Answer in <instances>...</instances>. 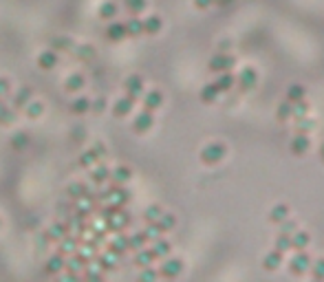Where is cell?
<instances>
[{
  "label": "cell",
  "instance_id": "obj_50",
  "mask_svg": "<svg viewBox=\"0 0 324 282\" xmlns=\"http://www.w3.org/2000/svg\"><path fill=\"white\" fill-rule=\"evenodd\" d=\"M146 271L141 273V280H154V278L159 276V271H154V269H148V267H143Z\"/></svg>",
  "mask_w": 324,
  "mask_h": 282
},
{
  "label": "cell",
  "instance_id": "obj_22",
  "mask_svg": "<svg viewBox=\"0 0 324 282\" xmlns=\"http://www.w3.org/2000/svg\"><path fill=\"white\" fill-rule=\"evenodd\" d=\"M97 161H102L100 152H97L95 148H91V150H86V152H82V157L77 159V166H80V167H91V166H95Z\"/></svg>",
  "mask_w": 324,
  "mask_h": 282
},
{
  "label": "cell",
  "instance_id": "obj_2",
  "mask_svg": "<svg viewBox=\"0 0 324 282\" xmlns=\"http://www.w3.org/2000/svg\"><path fill=\"white\" fill-rule=\"evenodd\" d=\"M225 146L219 144V141H214V144H207L203 150H201V161L205 163V166H214V163L223 161L225 159Z\"/></svg>",
  "mask_w": 324,
  "mask_h": 282
},
{
  "label": "cell",
  "instance_id": "obj_36",
  "mask_svg": "<svg viewBox=\"0 0 324 282\" xmlns=\"http://www.w3.org/2000/svg\"><path fill=\"white\" fill-rule=\"evenodd\" d=\"M68 196H71V199H84L86 194H91V192H88V187L84 185V183H73V185H68Z\"/></svg>",
  "mask_w": 324,
  "mask_h": 282
},
{
  "label": "cell",
  "instance_id": "obj_23",
  "mask_svg": "<svg viewBox=\"0 0 324 282\" xmlns=\"http://www.w3.org/2000/svg\"><path fill=\"white\" fill-rule=\"evenodd\" d=\"M64 267H67V265H64L62 253H57V256H51V258L47 260V267H44V271H47L49 276H55V273H60Z\"/></svg>",
  "mask_w": 324,
  "mask_h": 282
},
{
  "label": "cell",
  "instance_id": "obj_41",
  "mask_svg": "<svg viewBox=\"0 0 324 282\" xmlns=\"http://www.w3.org/2000/svg\"><path fill=\"white\" fill-rule=\"evenodd\" d=\"M146 243H148V240H146L143 232H137V234L128 236V249H141Z\"/></svg>",
  "mask_w": 324,
  "mask_h": 282
},
{
  "label": "cell",
  "instance_id": "obj_16",
  "mask_svg": "<svg viewBox=\"0 0 324 282\" xmlns=\"http://www.w3.org/2000/svg\"><path fill=\"white\" fill-rule=\"evenodd\" d=\"M31 100H34V91H31L29 86H22V88H20V91L14 95V104H11V108L20 110V108H24V106H27Z\"/></svg>",
  "mask_w": 324,
  "mask_h": 282
},
{
  "label": "cell",
  "instance_id": "obj_9",
  "mask_svg": "<svg viewBox=\"0 0 324 282\" xmlns=\"http://www.w3.org/2000/svg\"><path fill=\"white\" fill-rule=\"evenodd\" d=\"M57 62H60V58H57V51H53V49H47V51H42L38 55V66L42 68V71H51V68H55Z\"/></svg>",
  "mask_w": 324,
  "mask_h": 282
},
{
  "label": "cell",
  "instance_id": "obj_34",
  "mask_svg": "<svg viewBox=\"0 0 324 282\" xmlns=\"http://www.w3.org/2000/svg\"><path fill=\"white\" fill-rule=\"evenodd\" d=\"M124 5H126V9H128L133 16H139L143 9H146L148 0H124Z\"/></svg>",
  "mask_w": 324,
  "mask_h": 282
},
{
  "label": "cell",
  "instance_id": "obj_1",
  "mask_svg": "<svg viewBox=\"0 0 324 282\" xmlns=\"http://www.w3.org/2000/svg\"><path fill=\"white\" fill-rule=\"evenodd\" d=\"M234 66H236V60L229 53H214L210 58V62H207L210 73H216V75L223 71H234Z\"/></svg>",
  "mask_w": 324,
  "mask_h": 282
},
{
  "label": "cell",
  "instance_id": "obj_39",
  "mask_svg": "<svg viewBox=\"0 0 324 282\" xmlns=\"http://www.w3.org/2000/svg\"><path fill=\"white\" fill-rule=\"evenodd\" d=\"M16 121V108H11V106H5V108L0 110V124L2 126H9Z\"/></svg>",
  "mask_w": 324,
  "mask_h": 282
},
{
  "label": "cell",
  "instance_id": "obj_13",
  "mask_svg": "<svg viewBox=\"0 0 324 282\" xmlns=\"http://www.w3.org/2000/svg\"><path fill=\"white\" fill-rule=\"evenodd\" d=\"M309 243H311V236L307 234V232L296 230L291 234V249H293V251H305V249L309 247Z\"/></svg>",
  "mask_w": 324,
  "mask_h": 282
},
{
  "label": "cell",
  "instance_id": "obj_24",
  "mask_svg": "<svg viewBox=\"0 0 324 282\" xmlns=\"http://www.w3.org/2000/svg\"><path fill=\"white\" fill-rule=\"evenodd\" d=\"M150 249H153V253H154V258H166V256H168V253H170V249H172V245L170 243H168V240H163L161 238V236H159V238L157 240H153V247H150Z\"/></svg>",
  "mask_w": 324,
  "mask_h": 282
},
{
  "label": "cell",
  "instance_id": "obj_10",
  "mask_svg": "<svg viewBox=\"0 0 324 282\" xmlns=\"http://www.w3.org/2000/svg\"><path fill=\"white\" fill-rule=\"evenodd\" d=\"M214 86L219 88V93H227V91H232V88L236 86V75H234L232 71H223V73H219V77H216V82H214Z\"/></svg>",
  "mask_w": 324,
  "mask_h": 282
},
{
  "label": "cell",
  "instance_id": "obj_26",
  "mask_svg": "<svg viewBox=\"0 0 324 282\" xmlns=\"http://www.w3.org/2000/svg\"><path fill=\"white\" fill-rule=\"evenodd\" d=\"M97 14H100L102 20H113V18H117V5H115L113 0H106V2L100 5Z\"/></svg>",
  "mask_w": 324,
  "mask_h": 282
},
{
  "label": "cell",
  "instance_id": "obj_35",
  "mask_svg": "<svg viewBox=\"0 0 324 282\" xmlns=\"http://www.w3.org/2000/svg\"><path fill=\"white\" fill-rule=\"evenodd\" d=\"M75 51H77L75 53L77 60H82V62H88V60H93V55H95V49H93L91 44H80Z\"/></svg>",
  "mask_w": 324,
  "mask_h": 282
},
{
  "label": "cell",
  "instance_id": "obj_48",
  "mask_svg": "<svg viewBox=\"0 0 324 282\" xmlns=\"http://www.w3.org/2000/svg\"><path fill=\"white\" fill-rule=\"evenodd\" d=\"M91 110L95 113V115H102L106 110V97H97V100L91 101Z\"/></svg>",
  "mask_w": 324,
  "mask_h": 282
},
{
  "label": "cell",
  "instance_id": "obj_43",
  "mask_svg": "<svg viewBox=\"0 0 324 282\" xmlns=\"http://www.w3.org/2000/svg\"><path fill=\"white\" fill-rule=\"evenodd\" d=\"M315 128V121L311 119V117H298V133H311V130Z\"/></svg>",
  "mask_w": 324,
  "mask_h": 282
},
{
  "label": "cell",
  "instance_id": "obj_15",
  "mask_svg": "<svg viewBox=\"0 0 324 282\" xmlns=\"http://www.w3.org/2000/svg\"><path fill=\"white\" fill-rule=\"evenodd\" d=\"M133 106H135V101L130 100V97H121V100H117L115 101V106H113V115L115 117H126V115H130L133 113Z\"/></svg>",
  "mask_w": 324,
  "mask_h": 282
},
{
  "label": "cell",
  "instance_id": "obj_17",
  "mask_svg": "<svg viewBox=\"0 0 324 282\" xmlns=\"http://www.w3.org/2000/svg\"><path fill=\"white\" fill-rule=\"evenodd\" d=\"M163 29V20L159 16H148L143 18V33L146 35H157Z\"/></svg>",
  "mask_w": 324,
  "mask_h": 282
},
{
  "label": "cell",
  "instance_id": "obj_6",
  "mask_svg": "<svg viewBox=\"0 0 324 282\" xmlns=\"http://www.w3.org/2000/svg\"><path fill=\"white\" fill-rule=\"evenodd\" d=\"M311 267V258L307 251H296V256L291 258L289 263V273H293V276H302V273H307Z\"/></svg>",
  "mask_w": 324,
  "mask_h": 282
},
{
  "label": "cell",
  "instance_id": "obj_32",
  "mask_svg": "<svg viewBox=\"0 0 324 282\" xmlns=\"http://www.w3.org/2000/svg\"><path fill=\"white\" fill-rule=\"evenodd\" d=\"M285 218H289V207L287 205H276L272 212H269V220L276 225H280Z\"/></svg>",
  "mask_w": 324,
  "mask_h": 282
},
{
  "label": "cell",
  "instance_id": "obj_5",
  "mask_svg": "<svg viewBox=\"0 0 324 282\" xmlns=\"http://www.w3.org/2000/svg\"><path fill=\"white\" fill-rule=\"evenodd\" d=\"M183 271V260L181 258H163V265L159 267V276L161 278H168V280H172V278H176L179 273Z\"/></svg>",
  "mask_w": 324,
  "mask_h": 282
},
{
  "label": "cell",
  "instance_id": "obj_11",
  "mask_svg": "<svg viewBox=\"0 0 324 282\" xmlns=\"http://www.w3.org/2000/svg\"><path fill=\"white\" fill-rule=\"evenodd\" d=\"M143 97V110H150V113H154L157 108H161L163 106V93L161 91H150L146 93Z\"/></svg>",
  "mask_w": 324,
  "mask_h": 282
},
{
  "label": "cell",
  "instance_id": "obj_44",
  "mask_svg": "<svg viewBox=\"0 0 324 282\" xmlns=\"http://www.w3.org/2000/svg\"><path fill=\"white\" fill-rule=\"evenodd\" d=\"M161 234H163V232L159 230V225H157V223H150V225H148V230H143V236H146V240H148V243L157 240Z\"/></svg>",
  "mask_w": 324,
  "mask_h": 282
},
{
  "label": "cell",
  "instance_id": "obj_42",
  "mask_svg": "<svg viewBox=\"0 0 324 282\" xmlns=\"http://www.w3.org/2000/svg\"><path fill=\"white\" fill-rule=\"evenodd\" d=\"M309 271H311V276H313L315 280H324V258H320V260H315V263H311Z\"/></svg>",
  "mask_w": 324,
  "mask_h": 282
},
{
  "label": "cell",
  "instance_id": "obj_14",
  "mask_svg": "<svg viewBox=\"0 0 324 282\" xmlns=\"http://www.w3.org/2000/svg\"><path fill=\"white\" fill-rule=\"evenodd\" d=\"M106 38H108L110 42H121V40L126 38L124 22H110L108 27H106Z\"/></svg>",
  "mask_w": 324,
  "mask_h": 282
},
{
  "label": "cell",
  "instance_id": "obj_12",
  "mask_svg": "<svg viewBox=\"0 0 324 282\" xmlns=\"http://www.w3.org/2000/svg\"><path fill=\"white\" fill-rule=\"evenodd\" d=\"M130 179H133V170H130L128 166H117L115 170H110V181H113L115 185H124Z\"/></svg>",
  "mask_w": 324,
  "mask_h": 282
},
{
  "label": "cell",
  "instance_id": "obj_31",
  "mask_svg": "<svg viewBox=\"0 0 324 282\" xmlns=\"http://www.w3.org/2000/svg\"><path fill=\"white\" fill-rule=\"evenodd\" d=\"M67 234H68L67 227H64V225H60V223H55V225H51V227H49L47 238H49V243H53V240H62Z\"/></svg>",
  "mask_w": 324,
  "mask_h": 282
},
{
  "label": "cell",
  "instance_id": "obj_20",
  "mask_svg": "<svg viewBox=\"0 0 324 282\" xmlns=\"http://www.w3.org/2000/svg\"><path fill=\"white\" fill-rule=\"evenodd\" d=\"M124 27H126V38H139V35H143L141 18H130L128 22H124Z\"/></svg>",
  "mask_w": 324,
  "mask_h": 282
},
{
  "label": "cell",
  "instance_id": "obj_33",
  "mask_svg": "<svg viewBox=\"0 0 324 282\" xmlns=\"http://www.w3.org/2000/svg\"><path fill=\"white\" fill-rule=\"evenodd\" d=\"M24 113H27L29 119H38V117L44 113V106L40 104V101H29V104L24 106Z\"/></svg>",
  "mask_w": 324,
  "mask_h": 282
},
{
  "label": "cell",
  "instance_id": "obj_18",
  "mask_svg": "<svg viewBox=\"0 0 324 282\" xmlns=\"http://www.w3.org/2000/svg\"><path fill=\"white\" fill-rule=\"evenodd\" d=\"M280 265H282V251H278V249H272V251L262 258V267L267 269V271H276Z\"/></svg>",
  "mask_w": 324,
  "mask_h": 282
},
{
  "label": "cell",
  "instance_id": "obj_4",
  "mask_svg": "<svg viewBox=\"0 0 324 282\" xmlns=\"http://www.w3.org/2000/svg\"><path fill=\"white\" fill-rule=\"evenodd\" d=\"M126 97H130L133 101H137L143 95V77L141 75H128L124 82Z\"/></svg>",
  "mask_w": 324,
  "mask_h": 282
},
{
  "label": "cell",
  "instance_id": "obj_54",
  "mask_svg": "<svg viewBox=\"0 0 324 282\" xmlns=\"http://www.w3.org/2000/svg\"><path fill=\"white\" fill-rule=\"evenodd\" d=\"M234 0H214V5H221V7H225V5H232Z\"/></svg>",
  "mask_w": 324,
  "mask_h": 282
},
{
  "label": "cell",
  "instance_id": "obj_56",
  "mask_svg": "<svg viewBox=\"0 0 324 282\" xmlns=\"http://www.w3.org/2000/svg\"><path fill=\"white\" fill-rule=\"evenodd\" d=\"M5 106H7V104H5V101H2V97H0V110L5 108Z\"/></svg>",
  "mask_w": 324,
  "mask_h": 282
},
{
  "label": "cell",
  "instance_id": "obj_52",
  "mask_svg": "<svg viewBox=\"0 0 324 282\" xmlns=\"http://www.w3.org/2000/svg\"><path fill=\"white\" fill-rule=\"evenodd\" d=\"M7 91H9V80H5V77H0V97L5 95Z\"/></svg>",
  "mask_w": 324,
  "mask_h": 282
},
{
  "label": "cell",
  "instance_id": "obj_21",
  "mask_svg": "<svg viewBox=\"0 0 324 282\" xmlns=\"http://www.w3.org/2000/svg\"><path fill=\"white\" fill-rule=\"evenodd\" d=\"M84 84H86L84 75H82V73H73V75L67 77V82H64V88H67L68 93H75V91H82V88H84Z\"/></svg>",
  "mask_w": 324,
  "mask_h": 282
},
{
  "label": "cell",
  "instance_id": "obj_49",
  "mask_svg": "<svg viewBox=\"0 0 324 282\" xmlns=\"http://www.w3.org/2000/svg\"><path fill=\"white\" fill-rule=\"evenodd\" d=\"M298 227H296V223H293V220H289V218H285L280 223V234H287V236H291L293 234V232H296Z\"/></svg>",
  "mask_w": 324,
  "mask_h": 282
},
{
  "label": "cell",
  "instance_id": "obj_30",
  "mask_svg": "<svg viewBox=\"0 0 324 282\" xmlns=\"http://www.w3.org/2000/svg\"><path fill=\"white\" fill-rule=\"evenodd\" d=\"M305 95H307V91H305V86H300V84H291L289 88H287V101H300V100H305Z\"/></svg>",
  "mask_w": 324,
  "mask_h": 282
},
{
  "label": "cell",
  "instance_id": "obj_29",
  "mask_svg": "<svg viewBox=\"0 0 324 282\" xmlns=\"http://www.w3.org/2000/svg\"><path fill=\"white\" fill-rule=\"evenodd\" d=\"M276 119L278 121H289L293 119V104L291 101H282L276 110Z\"/></svg>",
  "mask_w": 324,
  "mask_h": 282
},
{
  "label": "cell",
  "instance_id": "obj_53",
  "mask_svg": "<svg viewBox=\"0 0 324 282\" xmlns=\"http://www.w3.org/2000/svg\"><path fill=\"white\" fill-rule=\"evenodd\" d=\"M100 267H102V269H113V263H110L108 258H102V260H100Z\"/></svg>",
  "mask_w": 324,
  "mask_h": 282
},
{
  "label": "cell",
  "instance_id": "obj_3",
  "mask_svg": "<svg viewBox=\"0 0 324 282\" xmlns=\"http://www.w3.org/2000/svg\"><path fill=\"white\" fill-rule=\"evenodd\" d=\"M256 84H258V73H256V68H252V66L240 68L239 77H236V86H239L243 93H249L252 88H256Z\"/></svg>",
  "mask_w": 324,
  "mask_h": 282
},
{
  "label": "cell",
  "instance_id": "obj_7",
  "mask_svg": "<svg viewBox=\"0 0 324 282\" xmlns=\"http://www.w3.org/2000/svg\"><path fill=\"white\" fill-rule=\"evenodd\" d=\"M153 124H154L153 113H150V110H141V113L135 117V121H133V130L137 134H143V133H148V130L153 128Z\"/></svg>",
  "mask_w": 324,
  "mask_h": 282
},
{
  "label": "cell",
  "instance_id": "obj_38",
  "mask_svg": "<svg viewBox=\"0 0 324 282\" xmlns=\"http://www.w3.org/2000/svg\"><path fill=\"white\" fill-rule=\"evenodd\" d=\"M174 223H176V218L172 214H168V212H163L161 218L157 220V225H159V230L161 232H170L172 227H174Z\"/></svg>",
  "mask_w": 324,
  "mask_h": 282
},
{
  "label": "cell",
  "instance_id": "obj_19",
  "mask_svg": "<svg viewBox=\"0 0 324 282\" xmlns=\"http://www.w3.org/2000/svg\"><path fill=\"white\" fill-rule=\"evenodd\" d=\"M154 260H157V258H154V253H153V249H150V247L137 249V256H135V265H137V267H150Z\"/></svg>",
  "mask_w": 324,
  "mask_h": 282
},
{
  "label": "cell",
  "instance_id": "obj_46",
  "mask_svg": "<svg viewBox=\"0 0 324 282\" xmlns=\"http://www.w3.org/2000/svg\"><path fill=\"white\" fill-rule=\"evenodd\" d=\"M305 115H309V104H307L305 100H300V101H293V117H305Z\"/></svg>",
  "mask_w": 324,
  "mask_h": 282
},
{
  "label": "cell",
  "instance_id": "obj_55",
  "mask_svg": "<svg viewBox=\"0 0 324 282\" xmlns=\"http://www.w3.org/2000/svg\"><path fill=\"white\" fill-rule=\"evenodd\" d=\"M320 159H322V163H324V144L320 146Z\"/></svg>",
  "mask_w": 324,
  "mask_h": 282
},
{
  "label": "cell",
  "instance_id": "obj_40",
  "mask_svg": "<svg viewBox=\"0 0 324 282\" xmlns=\"http://www.w3.org/2000/svg\"><path fill=\"white\" fill-rule=\"evenodd\" d=\"M11 146H14L16 150H24L29 146V134L27 133H16L14 137H11Z\"/></svg>",
  "mask_w": 324,
  "mask_h": 282
},
{
  "label": "cell",
  "instance_id": "obj_25",
  "mask_svg": "<svg viewBox=\"0 0 324 282\" xmlns=\"http://www.w3.org/2000/svg\"><path fill=\"white\" fill-rule=\"evenodd\" d=\"M71 113L73 115H86V113H91V100H88V97H77V100H73Z\"/></svg>",
  "mask_w": 324,
  "mask_h": 282
},
{
  "label": "cell",
  "instance_id": "obj_47",
  "mask_svg": "<svg viewBox=\"0 0 324 282\" xmlns=\"http://www.w3.org/2000/svg\"><path fill=\"white\" fill-rule=\"evenodd\" d=\"M51 47H53V51H64V49H71L73 44H71V40L68 38H55V40H51Z\"/></svg>",
  "mask_w": 324,
  "mask_h": 282
},
{
  "label": "cell",
  "instance_id": "obj_37",
  "mask_svg": "<svg viewBox=\"0 0 324 282\" xmlns=\"http://www.w3.org/2000/svg\"><path fill=\"white\" fill-rule=\"evenodd\" d=\"M161 214H163V210H161L159 205H150L148 210L143 212V220H146L148 225H150V223H157V220L161 218Z\"/></svg>",
  "mask_w": 324,
  "mask_h": 282
},
{
  "label": "cell",
  "instance_id": "obj_8",
  "mask_svg": "<svg viewBox=\"0 0 324 282\" xmlns=\"http://www.w3.org/2000/svg\"><path fill=\"white\" fill-rule=\"evenodd\" d=\"M309 148H311V139H309V134H305V133H298L296 137L291 139V144H289L291 154H296V157L307 154V150H309Z\"/></svg>",
  "mask_w": 324,
  "mask_h": 282
},
{
  "label": "cell",
  "instance_id": "obj_28",
  "mask_svg": "<svg viewBox=\"0 0 324 282\" xmlns=\"http://www.w3.org/2000/svg\"><path fill=\"white\" fill-rule=\"evenodd\" d=\"M108 179H110V170L106 166H97L95 170L91 172V183H95V185L108 183Z\"/></svg>",
  "mask_w": 324,
  "mask_h": 282
},
{
  "label": "cell",
  "instance_id": "obj_45",
  "mask_svg": "<svg viewBox=\"0 0 324 282\" xmlns=\"http://www.w3.org/2000/svg\"><path fill=\"white\" fill-rule=\"evenodd\" d=\"M276 249L278 251H289L291 249V236H287V234H278V238H276Z\"/></svg>",
  "mask_w": 324,
  "mask_h": 282
},
{
  "label": "cell",
  "instance_id": "obj_27",
  "mask_svg": "<svg viewBox=\"0 0 324 282\" xmlns=\"http://www.w3.org/2000/svg\"><path fill=\"white\" fill-rule=\"evenodd\" d=\"M219 88L214 86V84H205L203 88H201V101H205V104H214L216 100H219Z\"/></svg>",
  "mask_w": 324,
  "mask_h": 282
},
{
  "label": "cell",
  "instance_id": "obj_51",
  "mask_svg": "<svg viewBox=\"0 0 324 282\" xmlns=\"http://www.w3.org/2000/svg\"><path fill=\"white\" fill-rule=\"evenodd\" d=\"M214 5V0H194V7L196 9H207V7Z\"/></svg>",
  "mask_w": 324,
  "mask_h": 282
}]
</instances>
